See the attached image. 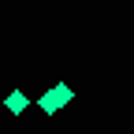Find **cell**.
Segmentation results:
<instances>
[{
  "label": "cell",
  "instance_id": "7a4b0ae2",
  "mask_svg": "<svg viewBox=\"0 0 134 134\" xmlns=\"http://www.w3.org/2000/svg\"><path fill=\"white\" fill-rule=\"evenodd\" d=\"M26 108V93H11L8 97V112H23Z\"/></svg>",
  "mask_w": 134,
  "mask_h": 134
},
{
  "label": "cell",
  "instance_id": "6da1fadb",
  "mask_svg": "<svg viewBox=\"0 0 134 134\" xmlns=\"http://www.w3.org/2000/svg\"><path fill=\"white\" fill-rule=\"evenodd\" d=\"M71 97H75V93H71V90H67L63 82H60L52 93H45V97H41V108H45V112H56V108H60V104H67Z\"/></svg>",
  "mask_w": 134,
  "mask_h": 134
}]
</instances>
